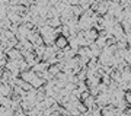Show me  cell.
Masks as SVG:
<instances>
[{"instance_id":"6da1fadb","label":"cell","mask_w":131,"mask_h":116,"mask_svg":"<svg viewBox=\"0 0 131 116\" xmlns=\"http://www.w3.org/2000/svg\"><path fill=\"white\" fill-rule=\"evenodd\" d=\"M95 100H96V105H98V106L102 109L103 106H106V105H111L112 96H111V93H109V92H102V93H99L98 96L95 97Z\"/></svg>"},{"instance_id":"f1b7e54d","label":"cell","mask_w":131,"mask_h":116,"mask_svg":"<svg viewBox=\"0 0 131 116\" xmlns=\"http://www.w3.org/2000/svg\"><path fill=\"white\" fill-rule=\"evenodd\" d=\"M106 2H115V0H106Z\"/></svg>"},{"instance_id":"4fadbf2b","label":"cell","mask_w":131,"mask_h":116,"mask_svg":"<svg viewBox=\"0 0 131 116\" xmlns=\"http://www.w3.org/2000/svg\"><path fill=\"white\" fill-rule=\"evenodd\" d=\"M70 12H71V15H73L74 18H80V16L83 15V9H82L79 5L77 6H70Z\"/></svg>"},{"instance_id":"8fae6325","label":"cell","mask_w":131,"mask_h":116,"mask_svg":"<svg viewBox=\"0 0 131 116\" xmlns=\"http://www.w3.org/2000/svg\"><path fill=\"white\" fill-rule=\"evenodd\" d=\"M29 83L32 84V87H34V88H38V87H42V86L45 84V81H44V80H42L41 77L35 75V77H34V79L31 80V81H29Z\"/></svg>"},{"instance_id":"cb8c5ba5","label":"cell","mask_w":131,"mask_h":116,"mask_svg":"<svg viewBox=\"0 0 131 116\" xmlns=\"http://www.w3.org/2000/svg\"><path fill=\"white\" fill-rule=\"evenodd\" d=\"M77 109H79L80 113H84V112H88V107L83 105V102H79V103H77Z\"/></svg>"},{"instance_id":"30bf717a","label":"cell","mask_w":131,"mask_h":116,"mask_svg":"<svg viewBox=\"0 0 131 116\" xmlns=\"http://www.w3.org/2000/svg\"><path fill=\"white\" fill-rule=\"evenodd\" d=\"M47 25H48V26H51V28H58V26H61L60 16H56V18H51V19H47Z\"/></svg>"},{"instance_id":"52a82bcc","label":"cell","mask_w":131,"mask_h":116,"mask_svg":"<svg viewBox=\"0 0 131 116\" xmlns=\"http://www.w3.org/2000/svg\"><path fill=\"white\" fill-rule=\"evenodd\" d=\"M77 55L79 57H88V58H92V51H90L89 46H80L77 49Z\"/></svg>"},{"instance_id":"5b68a950","label":"cell","mask_w":131,"mask_h":116,"mask_svg":"<svg viewBox=\"0 0 131 116\" xmlns=\"http://www.w3.org/2000/svg\"><path fill=\"white\" fill-rule=\"evenodd\" d=\"M84 38L92 44V42H95L96 41V38H98V31H96L95 28L89 29V31H84Z\"/></svg>"},{"instance_id":"d6986e66","label":"cell","mask_w":131,"mask_h":116,"mask_svg":"<svg viewBox=\"0 0 131 116\" xmlns=\"http://www.w3.org/2000/svg\"><path fill=\"white\" fill-rule=\"evenodd\" d=\"M95 44H96L99 48H105V46H106V38L98 36V38H96V41H95Z\"/></svg>"},{"instance_id":"9c48e42d","label":"cell","mask_w":131,"mask_h":116,"mask_svg":"<svg viewBox=\"0 0 131 116\" xmlns=\"http://www.w3.org/2000/svg\"><path fill=\"white\" fill-rule=\"evenodd\" d=\"M37 90V102H44V99L47 97V93H45V87H38Z\"/></svg>"},{"instance_id":"7c38bea8","label":"cell","mask_w":131,"mask_h":116,"mask_svg":"<svg viewBox=\"0 0 131 116\" xmlns=\"http://www.w3.org/2000/svg\"><path fill=\"white\" fill-rule=\"evenodd\" d=\"M83 105L88 107V110H90V109H93V107L96 106V100H95L93 96H89L86 100H83Z\"/></svg>"},{"instance_id":"484cf974","label":"cell","mask_w":131,"mask_h":116,"mask_svg":"<svg viewBox=\"0 0 131 116\" xmlns=\"http://www.w3.org/2000/svg\"><path fill=\"white\" fill-rule=\"evenodd\" d=\"M69 112H70V115L71 116H79L80 115V112L77 107H71V109H69Z\"/></svg>"},{"instance_id":"9a60e30c","label":"cell","mask_w":131,"mask_h":116,"mask_svg":"<svg viewBox=\"0 0 131 116\" xmlns=\"http://www.w3.org/2000/svg\"><path fill=\"white\" fill-rule=\"evenodd\" d=\"M89 48H90V51H92V55H93V57H99V55H101V52H102V48H99L95 42L90 44Z\"/></svg>"},{"instance_id":"8992f818","label":"cell","mask_w":131,"mask_h":116,"mask_svg":"<svg viewBox=\"0 0 131 116\" xmlns=\"http://www.w3.org/2000/svg\"><path fill=\"white\" fill-rule=\"evenodd\" d=\"M48 67H50V64H48L47 61H39L38 64H35L32 67V70L35 71V74H38V73H41V71H45V70H48Z\"/></svg>"},{"instance_id":"4316f807","label":"cell","mask_w":131,"mask_h":116,"mask_svg":"<svg viewBox=\"0 0 131 116\" xmlns=\"http://www.w3.org/2000/svg\"><path fill=\"white\" fill-rule=\"evenodd\" d=\"M125 41H127V44H128V45H131V33H127L125 36Z\"/></svg>"},{"instance_id":"2e32d148","label":"cell","mask_w":131,"mask_h":116,"mask_svg":"<svg viewBox=\"0 0 131 116\" xmlns=\"http://www.w3.org/2000/svg\"><path fill=\"white\" fill-rule=\"evenodd\" d=\"M45 46L47 45H38V46H35V49H34V54L37 57H39L42 60V57H44V52H45Z\"/></svg>"},{"instance_id":"7402d4cb","label":"cell","mask_w":131,"mask_h":116,"mask_svg":"<svg viewBox=\"0 0 131 116\" xmlns=\"http://www.w3.org/2000/svg\"><path fill=\"white\" fill-rule=\"evenodd\" d=\"M124 100L127 102V105H128V107H130L131 106V92L127 90V92L124 93Z\"/></svg>"},{"instance_id":"e0dca14e","label":"cell","mask_w":131,"mask_h":116,"mask_svg":"<svg viewBox=\"0 0 131 116\" xmlns=\"http://www.w3.org/2000/svg\"><path fill=\"white\" fill-rule=\"evenodd\" d=\"M60 35H63V36H66L69 39V38H70V28H69L67 25H61L60 26Z\"/></svg>"},{"instance_id":"83f0119b","label":"cell","mask_w":131,"mask_h":116,"mask_svg":"<svg viewBox=\"0 0 131 116\" xmlns=\"http://www.w3.org/2000/svg\"><path fill=\"white\" fill-rule=\"evenodd\" d=\"M127 90H128V92H131V81L127 84Z\"/></svg>"},{"instance_id":"ac0fdd59","label":"cell","mask_w":131,"mask_h":116,"mask_svg":"<svg viewBox=\"0 0 131 116\" xmlns=\"http://www.w3.org/2000/svg\"><path fill=\"white\" fill-rule=\"evenodd\" d=\"M61 70H60V67H58V65H50V67H48V73H50V74L52 75V77H56L57 74H58V73H60Z\"/></svg>"},{"instance_id":"ba28073f","label":"cell","mask_w":131,"mask_h":116,"mask_svg":"<svg viewBox=\"0 0 131 116\" xmlns=\"http://www.w3.org/2000/svg\"><path fill=\"white\" fill-rule=\"evenodd\" d=\"M35 103H37V102H29V100H26V99H22V102H20V107L28 113V112L35 106Z\"/></svg>"},{"instance_id":"44dd1931","label":"cell","mask_w":131,"mask_h":116,"mask_svg":"<svg viewBox=\"0 0 131 116\" xmlns=\"http://www.w3.org/2000/svg\"><path fill=\"white\" fill-rule=\"evenodd\" d=\"M20 87H22V90H24V92H31V90L34 88V87H32V84L28 83V81H24V84H22Z\"/></svg>"},{"instance_id":"277c9868","label":"cell","mask_w":131,"mask_h":116,"mask_svg":"<svg viewBox=\"0 0 131 116\" xmlns=\"http://www.w3.org/2000/svg\"><path fill=\"white\" fill-rule=\"evenodd\" d=\"M54 45H56L58 49H64L66 46L69 45V39L66 36H63V35H58V36L56 38V41H54Z\"/></svg>"},{"instance_id":"ffe728a7","label":"cell","mask_w":131,"mask_h":116,"mask_svg":"<svg viewBox=\"0 0 131 116\" xmlns=\"http://www.w3.org/2000/svg\"><path fill=\"white\" fill-rule=\"evenodd\" d=\"M111 81H112V79H111V75L109 74H103L102 77H101V83H103L105 86H109Z\"/></svg>"},{"instance_id":"7a4b0ae2","label":"cell","mask_w":131,"mask_h":116,"mask_svg":"<svg viewBox=\"0 0 131 116\" xmlns=\"http://www.w3.org/2000/svg\"><path fill=\"white\" fill-rule=\"evenodd\" d=\"M6 57H7V60H20V58H24L22 55V52L19 51L18 48H10V49H6L5 51Z\"/></svg>"},{"instance_id":"603a6c76","label":"cell","mask_w":131,"mask_h":116,"mask_svg":"<svg viewBox=\"0 0 131 116\" xmlns=\"http://www.w3.org/2000/svg\"><path fill=\"white\" fill-rule=\"evenodd\" d=\"M115 44H117V39H115L112 35L106 38V46H112V45H115Z\"/></svg>"},{"instance_id":"3957f363","label":"cell","mask_w":131,"mask_h":116,"mask_svg":"<svg viewBox=\"0 0 131 116\" xmlns=\"http://www.w3.org/2000/svg\"><path fill=\"white\" fill-rule=\"evenodd\" d=\"M12 93H13V86H10L9 83L2 81V84H0V94L5 96V97H10Z\"/></svg>"},{"instance_id":"5bb4252c","label":"cell","mask_w":131,"mask_h":116,"mask_svg":"<svg viewBox=\"0 0 131 116\" xmlns=\"http://www.w3.org/2000/svg\"><path fill=\"white\" fill-rule=\"evenodd\" d=\"M76 77H77V80L79 81H86V79H88V67H84V68H82L76 74Z\"/></svg>"},{"instance_id":"d4e9b609","label":"cell","mask_w":131,"mask_h":116,"mask_svg":"<svg viewBox=\"0 0 131 116\" xmlns=\"http://www.w3.org/2000/svg\"><path fill=\"white\" fill-rule=\"evenodd\" d=\"M15 116H26V112H25L22 107H18V109L15 110Z\"/></svg>"}]
</instances>
